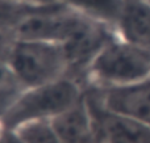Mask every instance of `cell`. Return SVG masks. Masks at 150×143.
Here are the masks:
<instances>
[{
  "label": "cell",
  "mask_w": 150,
  "mask_h": 143,
  "mask_svg": "<svg viewBox=\"0 0 150 143\" xmlns=\"http://www.w3.org/2000/svg\"><path fill=\"white\" fill-rule=\"evenodd\" d=\"M115 32L119 38L150 50V0H124Z\"/></svg>",
  "instance_id": "8992f818"
},
{
  "label": "cell",
  "mask_w": 150,
  "mask_h": 143,
  "mask_svg": "<svg viewBox=\"0 0 150 143\" xmlns=\"http://www.w3.org/2000/svg\"><path fill=\"white\" fill-rule=\"evenodd\" d=\"M150 75V50L113 37L88 66L84 87H120Z\"/></svg>",
  "instance_id": "3957f363"
},
{
  "label": "cell",
  "mask_w": 150,
  "mask_h": 143,
  "mask_svg": "<svg viewBox=\"0 0 150 143\" xmlns=\"http://www.w3.org/2000/svg\"><path fill=\"white\" fill-rule=\"evenodd\" d=\"M15 39H16V37H15V34H13V32L5 30V29H0V63H1V64L7 63L8 53H9V49Z\"/></svg>",
  "instance_id": "8fae6325"
},
{
  "label": "cell",
  "mask_w": 150,
  "mask_h": 143,
  "mask_svg": "<svg viewBox=\"0 0 150 143\" xmlns=\"http://www.w3.org/2000/svg\"><path fill=\"white\" fill-rule=\"evenodd\" d=\"M71 7L91 18L115 28L124 0H50Z\"/></svg>",
  "instance_id": "ba28073f"
},
{
  "label": "cell",
  "mask_w": 150,
  "mask_h": 143,
  "mask_svg": "<svg viewBox=\"0 0 150 143\" xmlns=\"http://www.w3.org/2000/svg\"><path fill=\"white\" fill-rule=\"evenodd\" d=\"M5 64L13 80L23 89L52 83L69 74L62 45L42 39L16 38Z\"/></svg>",
  "instance_id": "7a4b0ae2"
},
{
  "label": "cell",
  "mask_w": 150,
  "mask_h": 143,
  "mask_svg": "<svg viewBox=\"0 0 150 143\" xmlns=\"http://www.w3.org/2000/svg\"><path fill=\"white\" fill-rule=\"evenodd\" d=\"M34 3L37 1L0 0V29L13 32L18 21L26 15Z\"/></svg>",
  "instance_id": "30bf717a"
},
{
  "label": "cell",
  "mask_w": 150,
  "mask_h": 143,
  "mask_svg": "<svg viewBox=\"0 0 150 143\" xmlns=\"http://www.w3.org/2000/svg\"><path fill=\"white\" fill-rule=\"evenodd\" d=\"M84 96L95 143H150V125L107 109L95 87H84Z\"/></svg>",
  "instance_id": "277c9868"
},
{
  "label": "cell",
  "mask_w": 150,
  "mask_h": 143,
  "mask_svg": "<svg viewBox=\"0 0 150 143\" xmlns=\"http://www.w3.org/2000/svg\"><path fill=\"white\" fill-rule=\"evenodd\" d=\"M13 130L20 135L24 143H63L54 130L50 120L32 121Z\"/></svg>",
  "instance_id": "9c48e42d"
},
{
  "label": "cell",
  "mask_w": 150,
  "mask_h": 143,
  "mask_svg": "<svg viewBox=\"0 0 150 143\" xmlns=\"http://www.w3.org/2000/svg\"><path fill=\"white\" fill-rule=\"evenodd\" d=\"M3 131H4V126H3L1 122H0V138H1V135H3Z\"/></svg>",
  "instance_id": "5bb4252c"
},
{
  "label": "cell",
  "mask_w": 150,
  "mask_h": 143,
  "mask_svg": "<svg viewBox=\"0 0 150 143\" xmlns=\"http://www.w3.org/2000/svg\"><path fill=\"white\" fill-rule=\"evenodd\" d=\"M96 89L107 109L150 125V75L127 86Z\"/></svg>",
  "instance_id": "5b68a950"
},
{
  "label": "cell",
  "mask_w": 150,
  "mask_h": 143,
  "mask_svg": "<svg viewBox=\"0 0 150 143\" xmlns=\"http://www.w3.org/2000/svg\"><path fill=\"white\" fill-rule=\"evenodd\" d=\"M20 1H45V0H20Z\"/></svg>",
  "instance_id": "9a60e30c"
},
{
  "label": "cell",
  "mask_w": 150,
  "mask_h": 143,
  "mask_svg": "<svg viewBox=\"0 0 150 143\" xmlns=\"http://www.w3.org/2000/svg\"><path fill=\"white\" fill-rule=\"evenodd\" d=\"M0 143H24V141L20 138V135L15 130L4 129L3 135L0 138Z\"/></svg>",
  "instance_id": "7c38bea8"
},
{
  "label": "cell",
  "mask_w": 150,
  "mask_h": 143,
  "mask_svg": "<svg viewBox=\"0 0 150 143\" xmlns=\"http://www.w3.org/2000/svg\"><path fill=\"white\" fill-rule=\"evenodd\" d=\"M50 122L63 143L95 142L92 137V118L84 95L73 107L50 120Z\"/></svg>",
  "instance_id": "52a82bcc"
},
{
  "label": "cell",
  "mask_w": 150,
  "mask_h": 143,
  "mask_svg": "<svg viewBox=\"0 0 150 143\" xmlns=\"http://www.w3.org/2000/svg\"><path fill=\"white\" fill-rule=\"evenodd\" d=\"M88 143H95V142H88Z\"/></svg>",
  "instance_id": "2e32d148"
},
{
  "label": "cell",
  "mask_w": 150,
  "mask_h": 143,
  "mask_svg": "<svg viewBox=\"0 0 150 143\" xmlns=\"http://www.w3.org/2000/svg\"><path fill=\"white\" fill-rule=\"evenodd\" d=\"M83 95L84 86L70 76L25 88L11 104L0 122L4 129L13 130L32 121L53 120L79 101Z\"/></svg>",
  "instance_id": "6da1fadb"
},
{
  "label": "cell",
  "mask_w": 150,
  "mask_h": 143,
  "mask_svg": "<svg viewBox=\"0 0 150 143\" xmlns=\"http://www.w3.org/2000/svg\"><path fill=\"white\" fill-rule=\"evenodd\" d=\"M12 80H13V78L11 76L7 66L0 63V87L5 86V84H8L9 81H12Z\"/></svg>",
  "instance_id": "4fadbf2b"
}]
</instances>
